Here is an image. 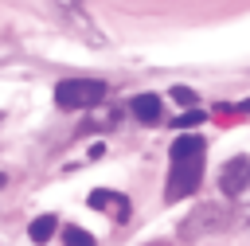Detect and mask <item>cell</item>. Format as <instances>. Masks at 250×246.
Listing matches in <instances>:
<instances>
[{
    "mask_svg": "<svg viewBox=\"0 0 250 246\" xmlns=\"http://www.w3.org/2000/svg\"><path fill=\"white\" fill-rule=\"evenodd\" d=\"M203 160H207L203 137L180 133V137L172 141V152H168V191H164L168 203H180V199H188V195L199 187V180H203Z\"/></svg>",
    "mask_w": 250,
    "mask_h": 246,
    "instance_id": "6da1fadb",
    "label": "cell"
},
{
    "mask_svg": "<svg viewBox=\"0 0 250 246\" xmlns=\"http://www.w3.org/2000/svg\"><path fill=\"white\" fill-rule=\"evenodd\" d=\"M105 94H109V90H105V82H98V78H62V82L55 86V105H59V109H90V105H98Z\"/></svg>",
    "mask_w": 250,
    "mask_h": 246,
    "instance_id": "7a4b0ae2",
    "label": "cell"
},
{
    "mask_svg": "<svg viewBox=\"0 0 250 246\" xmlns=\"http://www.w3.org/2000/svg\"><path fill=\"white\" fill-rule=\"evenodd\" d=\"M219 187L227 199H238L246 187H250V156H230L223 168H219Z\"/></svg>",
    "mask_w": 250,
    "mask_h": 246,
    "instance_id": "3957f363",
    "label": "cell"
},
{
    "mask_svg": "<svg viewBox=\"0 0 250 246\" xmlns=\"http://www.w3.org/2000/svg\"><path fill=\"white\" fill-rule=\"evenodd\" d=\"M86 203H90L94 211H105L113 223H125V219H129V211H133V207H129V199H125L121 191H109V187L90 191V199H86Z\"/></svg>",
    "mask_w": 250,
    "mask_h": 246,
    "instance_id": "277c9868",
    "label": "cell"
},
{
    "mask_svg": "<svg viewBox=\"0 0 250 246\" xmlns=\"http://www.w3.org/2000/svg\"><path fill=\"white\" fill-rule=\"evenodd\" d=\"M129 109H133V117H137L141 125H156V121H160V98H156V94H137V98L129 102Z\"/></svg>",
    "mask_w": 250,
    "mask_h": 246,
    "instance_id": "5b68a950",
    "label": "cell"
},
{
    "mask_svg": "<svg viewBox=\"0 0 250 246\" xmlns=\"http://www.w3.org/2000/svg\"><path fill=\"white\" fill-rule=\"evenodd\" d=\"M55 230H59V219H55V215H39V219H31L27 238H31L35 246H43V242H51V238H55Z\"/></svg>",
    "mask_w": 250,
    "mask_h": 246,
    "instance_id": "8992f818",
    "label": "cell"
},
{
    "mask_svg": "<svg viewBox=\"0 0 250 246\" xmlns=\"http://www.w3.org/2000/svg\"><path fill=\"white\" fill-rule=\"evenodd\" d=\"M62 246H98V238L82 226H62Z\"/></svg>",
    "mask_w": 250,
    "mask_h": 246,
    "instance_id": "52a82bcc",
    "label": "cell"
},
{
    "mask_svg": "<svg viewBox=\"0 0 250 246\" xmlns=\"http://www.w3.org/2000/svg\"><path fill=\"white\" fill-rule=\"evenodd\" d=\"M172 98H176L180 105H195V90H188V86H176V90H172Z\"/></svg>",
    "mask_w": 250,
    "mask_h": 246,
    "instance_id": "ba28073f",
    "label": "cell"
},
{
    "mask_svg": "<svg viewBox=\"0 0 250 246\" xmlns=\"http://www.w3.org/2000/svg\"><path fill=\"white\" fill-rule=\"evenodd\" d=\"M199 121H203V113H199V109H191V113H184V117L176 121V129H184V133H188V125H199Z\"/></svg>",
    "mask_w": 250,
    "mask_h": 246,
    "instance_id": "9c48e42d",
    "label": "cell"
}]
</instances>
